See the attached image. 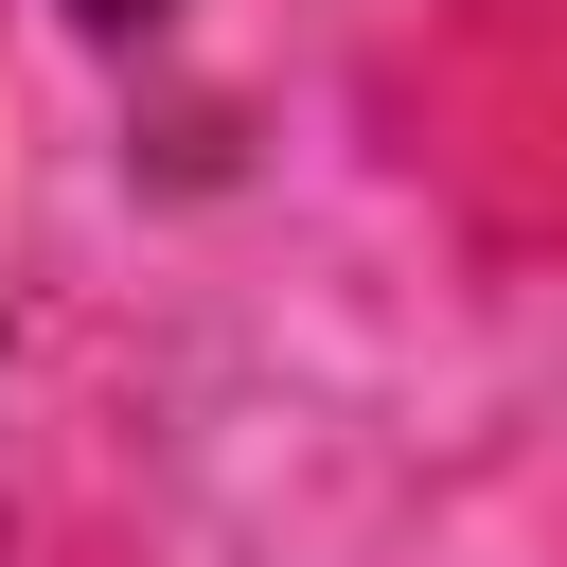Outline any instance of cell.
Returning <instances> with one entry per match:
<instances>
[{
    "instance_id": "cell-1",
    "label": "cell",
    "mask_w": 567,
    "mask_h": 567,
    "mask_svg": "<svg viewBox=\"0 0 567 567\" xmlns=\"http://www.w3.org/2000/svg\"><path fill=\"white\" fill-rule=\"evenodd\" d=\"M71 18H89V35H142V18H159V0H71Z\"/></svg>"
}]
</instances>
